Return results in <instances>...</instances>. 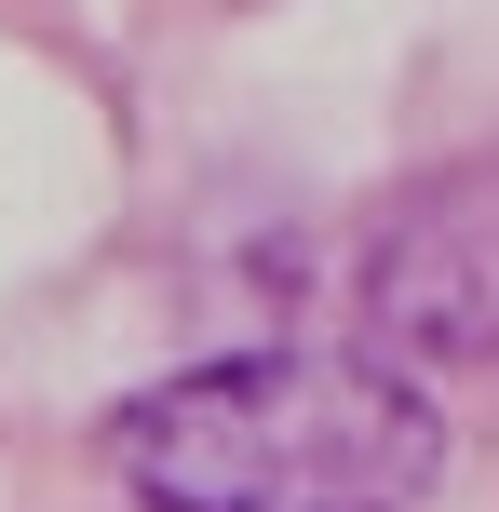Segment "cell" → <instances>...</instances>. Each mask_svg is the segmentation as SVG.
<instances>
[{"label":"cell","mask_w":499,"mask_h":512,"mask_svg":"<svg viewBox=\"0 0 499 512\" xmlns=\"http://www.w3.org/2000/svg\"><path fill=\"white\" fill-rule=\"evenodd\" d=\"M108 472L135 512H419L446 472V418L392 351H230L135 391L108 418Z\"/></svg>","instance_id":"1"},{"label":"cell","mask_w":499,"mask_h":512,"mask_svg":"<svg viewBox=\"0 0 499 512\" xmlns=\"http://www.w3.org/2000/svg\"><path fill=\"white\" fill-rule=\"evenodd\" d=\"M378 324L405 351H499V176H446L378 243Z\"/></svg>","instance_id":"2"}]
</instances>
